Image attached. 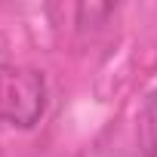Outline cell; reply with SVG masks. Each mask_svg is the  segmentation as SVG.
<instances>
[{"label":"cell","mask_w":157,"mask_h":157,"mask_svg":"<svg viewBox=\"0 0 157 157\" xmlns=\"http://www.w3.org/2000/svg\"><path fill=\"white\" fill-rule=\"evenodd\" d=\"M46 108V80L34 68L0 65V123L34 126Z\"/></svg>","instance_id":"6da1fadb"},{"label":"cell","mask_w":157,"mask_h":157,"mask_svg":"<svg viewBox=\"0 0 157 157\" xmlns=\"http://www.w3.org/2000/svg\"><path fill=\"white\" fill-rule=\"evenodd\" d=\"M139 148L142 157H157V90H151L139 111Z\"/></svg>","instance_id":"7a4b0ae2"}]
</instances>
